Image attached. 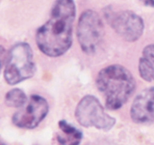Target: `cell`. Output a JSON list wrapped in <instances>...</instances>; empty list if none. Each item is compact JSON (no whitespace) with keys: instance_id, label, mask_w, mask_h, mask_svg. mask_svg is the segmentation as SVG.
Segmentation results:
<instances>
[{"instance_id":"7c38bea8","label":"cell","mask_w":154,"mask_h":145,"mask_svg":"<svg viewBox=\"0 0 154 145\" xmlns=\"http://www.w3.org/2000/svg\"><path fill=\"white\" fill-rule=\"evenodd\" d=\"M143 4L149 7H154V0H141Z\"/></svg>"},{"instance_id":"30bf717a","label":"cell","mask_w":154,"mask_h":145,"mask_svg":"<svg viewBox=\"0 0 154 145\" xmlns=\"http://www.w3.org/2000/svg\"><path fill=\"white\" fill-rule=\"evenodd\" d=\"M138 71L144 80L154 81V44L147 45L143 49L138 63Z\"/></svg>"},{"instance_id":"277c9868","label":"cell","mask_w":154,"mask_h":145,"mask_svg":"<svg viewBox=\"0 0 154 145\" xmlns=\"http://www.w3.org/2000/svg\"><path fill=\"white\" fill-rule=\"evenodd\" d=\"M105 29L99 14L87 10L81 14L77 27V36L81 49L87 54H93L100 46Z\"/></svg>"},{"instance_id":"52a82bcc","label":"cell","mask_w":154,"mask_h":145,"mask_svg":"<svg viewBox=\"0 0 154 145\" xmlns=\"http://www.w3.org/2000/svg\"><path fill=\"white\" fill-rule=\"evenodd\" d=\"M48 112L49 105L47 100L40 95H32L24 107L14 114L12 122L18 128L32 129L43 121Z\"/></svg>"},{"instance_id":"9c48e42d","label":"cell","mask_w":154,"mask_h":145,"mask_svg":"<svg viewBox=\"0 0 154 145\" xmlns=\"http://www.w3.org/2000/svg\"><path fill=\"white\" fill-rule=\"evenodd\" d=\"M60 131L57 134V140L60 145H79L83 138V134L78 128L66 120H60L58 123Z\"/></svg>"},{"instance_id":"7a4b0ae2","label":"cell","mask_w":154,"mask_h":145,"mask_svg":"<svg viewBox=\"0 0 154 145\" xmlns=\"http://www.w3.org/2000/svg\"><path fill=\"white\" fill-rule=\"evenodd\" d=\"M96 87L105 97V106L111 110H118L132 97L136 82L130 71L121 65L106 66L99 71Z\"/></svg>"},{"instance_id":"5b68a950","label":"cell","mask_w":154,"mask_h":145,"mask_svg":"<svg viewBox=\"0 0 154 145\" xmlns=\"http://www.w3.org/2000/svg\"><path fill=\"white\" fill-rule=\"evenodd\" d=\"M75 117L82 126L103 131L111 129L116 123V119L105 111L100 101L93 95H86L80 101L75 110Z\"/></svg>"},{"instance_id":"ba28073f","label":"cell","mask_w":154,"mask_h":145,"mask_svg":"<svg viewBox=\"0 0 154 145\" xmlns=\"http://www.w3.org/2000/svg\"><path fill=\"white\" fill-rule=\"evenodd\" d=\"M130 116L138 124L154 123V87L144 89L134 99Z\"/></svg>"},{"instance_id":"4fadbf2b","label":"cell","mask_w":154,"mask_h":145,"mask_svg":"<svg viewBox=\"0 0 154 145\" xmlns=\"http://www.w3.org/2000/svg\"><path fill=\"white\" fill-rule=\"evenodd\" d=\"M1 145H6V144H5L4 143H1Z\"/></svg>"},{"instance_id":"3957f363","label":"cell","mask_w":154,"mask_h":145,"mask_svg":"<svg viewBox=\"0 0 154 145\" xmlns=\"http://www.w3.org/2000/svg\"><path fill=\"white\" fill-rule=\"evenodd\" d=\"M35 72L33 61V52L26 42H18L9 51L6 57L4 77L9 85L17 83L30 79Z\"/></svg>"},{"instance_id":"8992f818","label":"cell","mask_w":154,"mask_h":145,"mask_svg":"<svg viewBox=\"0 0 154 145\" xmlns=\"http://www.w3.org/2000/svg\"><path fill=\"white\" fill-rule=\"evenodd\" d=\"M105 17L117 34L128 42L137 41L143 34L144 24L142 18L131 11H115L107 8Z\"/></svg>"},{"instance_id":"6da1fadb","label":"cell","mask_w":154,"mask_h":145,"mask_svg":"<svg viewBox=\"0 0 154 145\" xmlns=\"http://www.w3.org/2000/svg\"><path fill=\"white\" fill-rule=\"evenodd\" d=\"M75 16L76 6L73 0H57L54 2L50 18L36 32V43L42 53L57 57L70 48Z\"/></svg>"},{"instance_id":"8fae6325","label":"cell","mask_w":154,"mask_h":145,"mask_svg":"<svg viewBox=\"0 0 154 145\" xmlns=\"http://www.w3.org/2000/svg\"><path fill=\"white\" fill-rule=\"evenodd\" d=\"M28 101L27 97L23 91L20 89L10 90L5 95V104L10 107L19 108L23 107Z\"/></svg>"}]
</instances>
